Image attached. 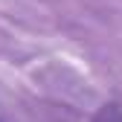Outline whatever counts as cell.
<instances>
[{
	"label": "cell",
	"instance_id": "1",
	"mask_svg": "<svg viewBox=\"0 0 122 122\" xmlns=\"http://www.w3.org/2000/svg\"><path fill=\"white\" fill-rule=\"evenodd\" d=\"M96 122H122V102H111L99 111V119Z\"/></svg>",
	"mask_w": 122,
	"mask_h": 122
}]
</instances>
